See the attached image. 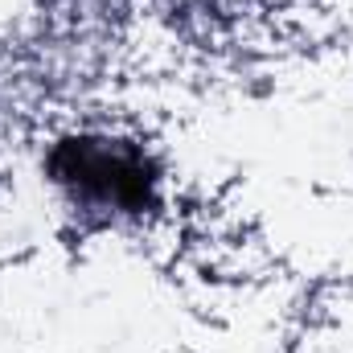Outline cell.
Listing matches in <instances>:
<instances>
[{"label": "cell", "instance_id": "cell-1", "mask_svg": "<svg viewBox=\"0 0 353 353\" xmlns=\"http://www.w3.org/2000/svg\"><path fill=\"white\" fill-rule=\"evenodd\" d=\"M62 157H70V165L58 161L62 181H79V185L99 189V193H107V197H115L123 205L144 197V169L132 165L128 157H115L111 148H99V144H79L74 148V144H66Z\"/></svg>", "mask_w": 353, "mask_h": 353}]
</instances>
